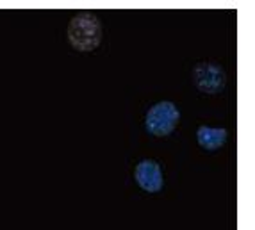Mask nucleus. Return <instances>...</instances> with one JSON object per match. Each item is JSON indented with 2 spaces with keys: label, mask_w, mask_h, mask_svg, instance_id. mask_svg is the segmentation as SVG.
<instances>
[{
  "label": "nucleus",
  "mask_w": 255,
  "mask_h": 230,
  "mask_svg": "<svg viewBox=\"0 0 255 230\" xmlns=\"http://www.w3.org/2000/svg\"><path fill=\"white\" fill-rule=\"evenodd\" d=\"M180 119V111L173 102L153 104L146 113V130L153 136H168L175 130Z\"/></svg>",
  "instance_id": "obj_2"
},
{
  "label": "nucleus",
  "mask_w": 255,
  "mask_h": 230,
  "mask_svg": "<svg viewBox=\"0 0 255 230\" xmlns=\"http://www.w3.org/2000/svg\"><path fill=\"white\" fill-rule=\"evenodd\" d=\"M191 79H193V84L202 93H209V95L223 91L227 84L225 70L221 68L220 64L209 63V61H200V63H196L193 66Z\"/></svg>",
  "instance_id": "obj_3"
},
{
  "label": "nucleus",
  "mask_w": 255,
  "mask_h": 230,
  "mask_svg": "<svg viewBox=\"0 0 255 230\" xmlns=\"http://www.w3.org/2000/svg\"><path fill=\"white\" fill-rule=\"evenodd\" d=\"M196 141L207 152L221 148L227 141V128L223 127H211V125H200L196 130Z\"/></svg>",
  "instance_id": "obj_5"
},
{
  "label": "nucleus",
  "mask_w": 255,
  "mask_h": 230,
  "mask_svg": "<svg viewBox=\"0 0 255 230\" xmlns=\"http://www.w3.org/2000/svg\"><path fill=\"white\" fill-rule=\"evenodd\" d=\"M68 39L75 50L91 52L102 41V21L91 11H81L70 20Z\"/></svg>",
  "instance_id": "obj_1"
},
{
  "label": "nucleus",
  "mask_w": 255,
  "mask_h": 230,
  "mask_svg": "<svg viewBox=\"0 0 255 230\" xmlns=\"http://www.w3.org/2000/svg\"><path fill=\"white\" fill-rule=\"evenodd\" d=\"M134 179H136L137 186L146 193H157L164 186L161 164L152 159H143L137 162L134 168Z\"/></svg>",
  "instance_id": "obj_4"
}]
</instances>
